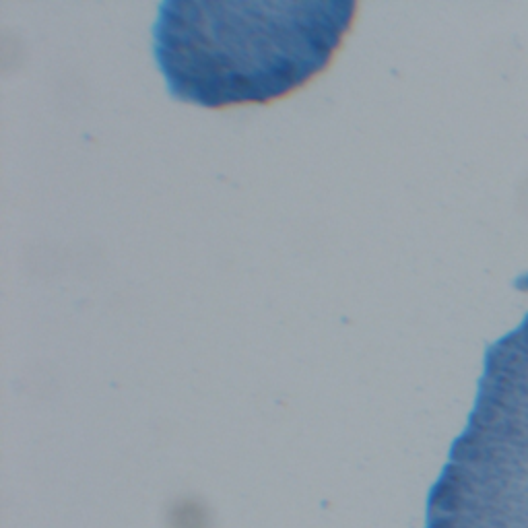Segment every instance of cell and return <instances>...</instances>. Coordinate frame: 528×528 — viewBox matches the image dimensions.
I'll return each instance as SVG.
<instances>
[{
	"mask_svg": "<svg viewBox=\"0 0 528 528\" xmlns=\"http://www.w3.org/2000/svg\"><path fill=\"white\" fill-rule=\"evenodd\" d=\"M357 9L353 0H165L153 52L178 102L264 106L330 69Z\"/></svg>",
	"mask_w": 528,
	"mask_h": 528,
	"instance_id": "obj_1",
	"label": "cell"
}]
</instances>
